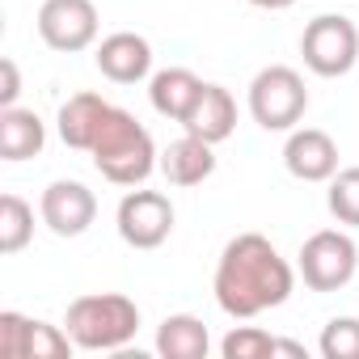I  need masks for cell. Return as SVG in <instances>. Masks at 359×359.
Masks as SVG:
<instances>
[{
  "mask_svg": "<svg viewBox=\"0 0 359 359\" xmlns=\"http://www.w3.org/2000/svg\"><path fill=\"white\" fill-rule=\"evenodd\" d=\"M292 287H296V271L271 245V237H262V233H237L220 250L212 292H216V304L233 321H250L258 313H271V309L287 304Z\"/></svg>",
  "mask_w": 359,
  "mask_h": 359,
  "instance_id": "cell-1",
  "label": "cell"
},
{
  "mask_svg": "<svg viewBox=\"0 0 359 359\" xmlns=\"http://www.w3.org/2000/svg\"><path fill=\"white\" fill-rule=\"evenodd\" d=\"M89 156H93V169L106 177V182H114V187H140V182H148V173L161 165V152H156L148 127L131 110H123V106L106 110V118H102V127L93 135Z\"/></svg>",
  "mask_w": 359,
  "mask_h": 359,
  "instance_id": "cell-2",
  "label": "cell"
},
{
  "mask_svg": "<svg viewBox=\"0 0 359 359\" xmlns=\"http://www.w3.org/2000/svg\"><path fill=\"white\" fill-rule=\"evenodd\" d=\"M64 330L76 351H123L140 330V309L123 292L76 296L64 313Z\"/></svg>",
  "mask_w": 359,
  "mask_h": 359,
  "instance_id": "cell-3",
  "label": "cell"
},
{
  "mask_svg": "<svg viewBox=\"0 0 359 359\" xmlns=\"http://www.w3.org/2000/svg\"><path fill=\"white\" fill-rule=\"evenodd\" d=\"M309 110L304 76L287 64H271L250 81V114L262 131H296Z\"/></svg>",
  "mask_w": 359,
  "mask_h": 359,
  "instance_id": "cell-4",
  "label": "cell"
},
{
  "mask_svg": "<svg viewBox=\"0 0 359 359\" xmlns=\"http://www.w3.org/2000/svg\"><path fill=\"white\" fill-rule=\"evenodd\" d=\"M300 55L313 76H346L359 60V30L342 13H317L300 34Z\"/></svg>",
  "mask_w": 359,
  "mask_h": 359,
  "instance_id": "cell-5",
  "label": "cell"
},
{
  "mask_svg": "<svg viewBox=\"0 0 359 359\" xmlns=\"http://www.w3.org/2000/svg\"><path fill=\"white\" fill-rule=\"evenodd\" d=\"M359 271V245L342 229H321L300 245V279L309 292H338Z\"/></svg>",
  "mask_w": 359,
  "mask_h": 359,
  "instance_id": "cell-6",
  "label": "cell"
},
{
  "mask_svg": "<svg viewBox=\"0 0 359 359\" xmlns=\"http://www.w3.org/2000/svg\"><path fill=\"white\" fill-rule=\"evenodd\" d=\"M114 224L131 250H161L173 233V203L161 191H127L114 212Z\"/></svg>",
  "mask_w": 359,
  "mask_h": 359,
  "instance_id": "cell-7",
  "label": "cell"
},
{
  "mask_svg": "<svg viewBox=\"0 0 359 359\" xmlns=\"http://www.w3.org/2000/svg\"><path fill=\"white\" fill-rule=\"evenodd\" d=\"M97 26H102V18H97L93 0H43V9H39V39L64 55L93 47Z\"/></svg>",
  "mask_w": 359,
  "mask_h": 359,
  "instance_id": "cell-8",
  "label": "cell"
},
{
  "mask_svg": "<svg viewBox=\"0 0 359 359\" xmlns=\"http://www.w3.org/2000/svg\"><path fill=\"white\" fill-rule=\"evenodd\" d=\"M76 351V342L68 338V330L22 317L13 309L0 313V355L5 359H68Z\"/></svg>",
  "mask_w": 359,
  "mask_h": 359,
  "instance_id": "cell-9",
  "label": "cell"
},
{
  "mask_svg": "<svg viewBox=\"0 0 359 359\" xmlns=\"http://www.w3.org/2000/svg\"><path fill=\"white\" fill-rule=\"evenodd\" d=\"M39 216L55 237H81L89 233V224L97 220V199L85 182H72V177H60L51 182L39 199Z\"/></svg>",
  "mask_w": 359,
  "mask_h": 359,
  "instance_id": "cell-10",
  "label": "cell"
},
{
  "mask_svg": "<svg viewBox=\"0 0 359 359\" xmlns=\"http://www.w3.org/2000/svg\"><path fill=\"white\" fill-rule=\"evenodd\" d=\"M283 165L300 182H330L338 173V144L321 127H296L283 144Z\"/></svg>",
  "mask_w": 359,
  "mask_h": 359,
  "instance_id": "cell-11",
  "label": "cell"
},
{
  "mask_svg": "<svg viewBox=\"0 0 359 359\" xmlns=\"http://www.w3.org/2000/svg\"><path fill=\"white\" fill-rule=\"evenodd\" d=\"M97 72L114 85H140L148 81L152 72V43L135 30H118V34H106L97 43Z\"/></svg>",
  "mask_w": 359,
  "mask_h": 359,
  "instance_id": "cell-12",
  "label": "cell"
},
{
  "mask_svg": "<svg viewBox=\"0 0 359 359\" xmlns=\"http://www.w3.org/2000/svg\"><path fill=\"white\" fill-rule=\"evenodd\" d=\"M165 173V182L169 187H203L208 177L216 173V144L199 140V135H182V140H173L165 152H161V165Z\"/></svg>",
  "mask_w": 359,
  "mask_h": 359,
  "instance_id": "cell-13",
  "label": "cell"
},
{
  "mask_svg": "<svg viewBox=\"0 0 359 359\" xmlns=\"http://www.w3.org/2000/svg\"><path fill=\"white\" fill-rule=\"evenodd\" d=\"M203 85H208V81H199L191 68H161V72H152V81H148V102H152V110H156L161 118L182 123V118L195 110Z\"/></svg>",
  "mask_w": 359,
  "mask_h": 359,
  "instance_id": "cell-14",
  "label": "cell"
},
{
  "mask_svg": "<svg viewBox=\"0 0 359 359\" xmlns=\"http://www.w3.org/2000/svg\"><path fill=\"white\" fill-rule=\"evenodd\" d=\"M233 127H237V102H233V93L224 85H203L195 110L182 118V131H191V135H199L208 144H224L233 135Z\"/></svg>",
  "mask_w": 359,
  "mask_h": 359,
  "instance_id": "cell-15",
  "label": "cell"
},
{
  "mask_svg": "<svg viewBox=\"0 0 359 359\" xmlns=\"http://www.w3.org/2000/svg\"><path fill=\"white\" fill-rule=\"evenodd\" d=\"M106 110H110V102H106L102 93H72V97L60 106V114H55L60 140H64L68 148H76V152H89V148H93V135H97V127H102V118H106Z\"/></svg>",
  "mask_w": 359,
  "mask_h": 359,
  "instance_id": "cell-16",
  "label": "cell"
},
{
  "mask_svg": "<svg viewBox=\"0 0 359 359\" xmlns=\"http://www.w3.org/2000/svg\"><path fill=\"white\" fill-rule=\"evenodd\" d=\"M47 144V127L34 110L5 106L0 110V161H30Z\"/></svg>",
  "mask_w": 359,
  "mask_h": 359,
  "instance_id": "cell-17",
  "label": "cell"
},
{
  "mask_svg": "<svg viewBox=\"0 0 359 359\" xmlns=\"http://www.w3.org/2000/svg\"><path fill=\"white\" fill-rule=\"evenodd\" d=\"M156 351L165 359H208L212 334L195 313H173L156 325Z\"/></svg>",
  "mask_w": 359,
  "mask_h": 359,
  "instance_id": "cell-18",
  "label": "cell"
},
{
  "mask_svg": "<svg viewBox=\"0 0 359 359\" xmlns=\"http://www.w3.org/2000/svg\"><path fill=\"white\" fill-rule=\"evenodd\" d=\"M34 241V208L22 195L0 199V254H22Z\"/></svg>",
  "mask_w": 359,
  "mask_h": 359,
  "instance_id": "cell-19",
  "label": "cell"
},
{
  "mask_svg": "<svg viewBox=\"0 0 359 359\" xmlns=\"http://www.w3.org/2000/svg\"><path fill=\"white\" fill-rule=\"evenodd\" d=\"M325 208L338 224H351L359 229V165L351 169H338L330 177V191H325Z\"/></svg>",
  "mask_w": 359,
  "mask_h": 359,
  "instance_id": "cell-20",
  "label": "cell"
},
{
  "mask_svg": "<svg viewBox=\"0 0 359 359\" xmlns=\"http://www.w3.org/2000/svg\"><path fill=\"white\" fill-rule=\"evenodd\" d=\"M275 351H279V338H271V334L258 330V325H237V330H229L224 342H220V355H224V359H266V355H275Z\"/></svg>",
  "mask_w": 359,
  "mask_h": 359,
  "instance_id": "cell-21",
  "label": "cell"
},
{
  "mask_svg": "<svg viewBox=\"0 0 359 359\" xmlns=\"http://www.w3.org/2000/svg\"><path fill=\"white\" fill-rule=\"evenodd\" d=\"M317 351L325 359H359V317H330Z\"/></svg>",
  "mask_w": 359,
  "mask_h": 359,
  "instance_id": "cell-22",
  "label": "cell"
},
{
  "mask_svg": "<svg viewBox=\"0 0 359 359\" xmlns=\"http://www.w3.org/2000/svg\"><path fill=\"white\" fill-rule=\"evenodd\" d=\"M18 93H22L18 64H13V60H0V110H5V106H18Z\"/></svg>",
  "mask_w": 359,
  "mask_h": 359,
  "instance_id": "cell-23",
  "label": "cell"
},
{
  "mask_svg": "<svg viewBox=\"0 0 359 359\" xmlns=\"http://www.w3.org/2000/svg\"><path fill=\"white\" fill-rule=\"evenodd\" d=\"M254 9H271V13H279V9H292L296 0H250Z\"/></svg>",
  "mask_w": 359,
  "mask_h": 359,
  "instance_id": "cell-24",
  "label": "cell"
}]
</instances>
